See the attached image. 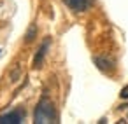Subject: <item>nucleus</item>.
Instances as JSON below:
<instances>
[{
  "label": "nucleus",
  "mask_w": 128,
  "mask_h": 124,
  "mask_svg": "<svg viewBox=\"0 0 128 124\" xmlns=\"http://www.w3.org/2000/svg\"><path fill=\"white\" fill-rule=\"evenodd\" d=\"M34 122L35 124H54L56 122V108H54V103L48 96H42L40 101L37 103Z\"/></svg>",
  "instance_id": "nucleus-1"
},
{
  "label": "nucleus",
  "mask_w": 128,
  "mask_h": 124,
  "mask_svg": "<svg viewBox=\"0 0 128 124\" xmlns=\"http://www.w3.org/2000/svg\"><path fill=\"white\" fill-rule=\"evenodd\" d=\"M25 119V112L23 110H12L9 114L0 115V124H20Z\"/></svg>",
  "instance_id": "nucleus-2"
},
{
  "label": "nucleus",
  "mask_w": 128,
  "mask_h": 124,
  "mask_svg": "<svg viewBox=\"0 0 128 124\" xmlns=\"http://www.w3.org/2000/svg\"><path fill=\"white\" fill-rule=\"evenodd\" d=\"M63 4L68 9H72L74 12H84V11L90 9L91 0H63Z\"/></svg>",
  "instance_id": "nucleus-3"
},
{
  "label": "nucleus",
  "mask_w": 128,
  "mask_h": 124,
  "mask_svg": "<svg viewBox=\"0 0 128 124\" xmlns=\"http://www.w3.org/2000/svg\"><path fill=\"white\" fill-rule=\"evenodd\" d=\"M49 44H51L49 39H46V40L40 44V47H39V51H37V54H35V58H34V68H40V66H42V61H44V56H46V53H48V49H49Z\"/></svg>",
  "instance_id": "nucleus-4"
},
{
  "label": "nucleus",
  "mask_w": 128,
  "mask_h": 124,
  "mask_svg": "<svg viewBox=\"0 0 128 124\" xmlns=\"http://www.w3.org/2000/svg\"><path fill=\"white\" fill-rule=\"evenodd\" d=\"M93 61H95V65L98 66V70H102V72H110V70L114 68V66H112V61L107 60V58H102V56H95Z\"/></svg>",
  "instance_id": "nucleus-5"
},
{
  "label": "nucleus",
  "mask_w": 128,
  "mask_h": 124,
  "mask_svg": "<svg viewBox=\"0 0 128 124\" xmlns=\"http://www.w3.org/2000/svg\"><path fill=\"white\" fill-rule=\"evenodd\" d=\"M35 35H37V26L32 25V26L28 28V32H26V42H32V40L35 39Z\"/></svg>",
  "instance_id": "nucleus-6"
},
{
  "label": "nucleus",
  "mask_w": 128,
  "mask_h": 124,
  "mask_svg": "<svg viewBox=\"0 0 128 124\" xmlns=\"http://www.w3.org/2000/svg\"><path fill=\"white\" fill-rule=\"evenodd\" d=\"M119 96H121L123 100H128V86H124V87L121 89V93H119Z\"/></svg>",
  "instance_id": "nucleus-7"
}]
</instances>
